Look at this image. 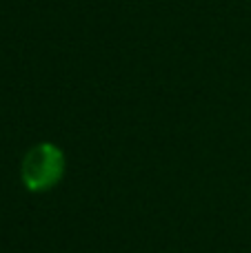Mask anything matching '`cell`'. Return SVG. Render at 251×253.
Instances as JSON below:
<instances>
[{"label": "cell", "mask_w": 251, "mask_h": 253, "mask_svg": "<svg viewBox=\"0 0 251 253\" xmlns=\"http://www.w3.org/2000/svg\"><path fill=\"white\" fill-rule=\"evenodd\" d=\"M62 171H65V158L60 149L42 142L36 144L22 160V182L29 191H47L58 184Z\"/></svg>", "instance_id": "1"}]
</instances>
